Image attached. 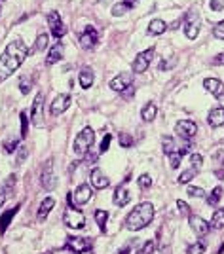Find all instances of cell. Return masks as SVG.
Listing matches in <instances>:
<instances>
[{"label": "cell", "mask_w": 224, "mask_h": 254, "mask_svg": "<svg viewBox=\"0 0 224 254\" xmlns=\"http://www.w3.org/2000/svg\"><path fill=\"white\" fill-rule=\"evenodd\" d=\"M28 53H30V51H28V48L23 44L21 38H15L14 42H10L6 46L4 53L0 55V84H2L4 80H8V78L25 63Z\"/></svg>", "instance_id": "1"}, {"label": "cell", "mask_w": 224, "mask_h": 254, "mask_svg": "<svg viewBox=\"0 0 224 254\" xmlns=\"http://www.w3.org/2000/svg\"><path fill=\"white\" fill-rule=\"evenodd\" d=\"M152 220H154V205L144 201V203H139L126 216V228L131 231H139V229L148 226Z\"/></svg>", "instance_id": "2"}, {"label": "cell", "mask_w": 224, "mask_h": 254, "mask_svg": "<svg viewBox=\"0 0 224 254\" xmlns=\"http://www.w3.org/2000/svg\"><path fill=\"white\" fill-rule=\"evenodd\" d=\"M93 141H95V133H93V129L91 127H85L82 129L78 135H76V139H74V144H72V150H74V154L76 155H84L91 146H93Z\"/></svg>", "instance_id": "3"}, {"label": "cell", "mask_w": 224, "mask_h": 254, "mask_svg": "<svg viewBox=\"0 0 224 254\" xmlns=\"http://www.w3.org/2000/svg\"><path fill=\"white\" fill-rule=\"evenodd\" d=\"M63 224L70 229H82L85 226V216L84 212L76 207H69L63 212Z\"/></svg>", "instance_id": "4"}, {"label": "cell", "mask_w": 224, "mask_h": 254, "mask_svg": "<svg viewBox=\"0 0 224 254\" xmlns=\"http://www.w3.org/2000/svg\"><path fill=\"white\" fill-rule=\"evenodd\" d=\"M93 196V190H91V186H87V184H80L74 192H70L67 199H69V207H80V205H85L89 199Z\"/></svg>", "instance_id": "5"}, {"label": "cell", "mask_w": 224, "mask_h": 254, "mask_svg": "<svg viewBox=\"0 0 224 254\" xmlns=\"http://www.w3.org/2000/svg\"><path fill=\"white\" fill-rule=\"evenodd\" d=\"M48 27H50V32H52V36L56 40H61L67 34V27H65L61 15L57 14V12H50L48 14Z\"/></svg>", "instance_id": "6"}, {"label": "cell", "mask_w": 224, "mask_h": 254, "mask_svg": "<svg viewBox=\"0 0 224 254\" xmlns=\"http://www.w3.org/2000/svg\"><path fill=\"white\" fill-rule=\"evenodd\" d=\"M175 131H177V135L181 137L182 141L190 142L196 137L197 126H196V122H192V120H181V122L175 124Z\"/></svg>", "instance_id": "7"}, {"label": "cell", "mask_w": 224, "mask_h": 254, "mask_svg": "<svg viewBox=\"0 0 224 254\" xmlns=\"http://www.w3.org/2000/svg\"><path fill=\"white\" fill-rule=\"evenodd\" d=\"M154 57V48H148L144 51H140L139 55L133 59V72L135 74H142V72L148 71V65Z\"/></svg>", "instance_id": "8"}, {"label": "cell", "mask_w": 224, "mask_h": 254, "mask_svg": "<svg viewBox=\"0 0 224 254\" xmlns=\"http://www.w3.org/2000/svg\"><path fill=\"white\" fill-rule=\"evenodd\" d=\"M91 247H93V241L87 237H67V245H65V249L74 254L91 251Z\"/></svg>", "instance_id": "9"}, {"label": "cell", "mask_w": 224, "mask_h": 254, "mask_svg": "<svg viewBox=\"0 0 224 254\" xmlns=\"http://www.w3.org/2000/svg\"><path fill=\"white\" fill-rule=\"evenodd\" d=\"M40 182H42L44 188H46V190H50V192H52V190L57 186L56 173H54V159H52V157L44 163L42 175H40Z\"/></svg>", "instance_id": "10"}, {"label": "cell", "mask_w": 224, "mask_h": 254, "mask_svg": "<svg viewBox=\"0 0 224 254\" xmlns=\"http://www.w3.org/2000/svg\"><path fill=\"white\" fill-rule=\"evenodd\" d=\"M133 76L131 72H120L118 76H114L111 80V89L112 91H118V93H124L129 87H133Z\"/></svg>", "instance_id": "11"}, {"label": "cell", "mask_w": 224, "mask_h": 254, "mask_svg": "<svg viewBox=\"0 0 224 254\" xmlns=\"http://www.w3.org/2000/svg\"><path fill=\"white\" fill-rule=\"evenodd\" d=\"M99 42V32L95 27H91V25H87L85 30L80 34V48H84V50H93Z\"/></svg>", "instance_id": "12"}, {"label": "cell", "mask_w": 224, "mask_h": 254, "mask_svg": "<svg viewBox=\"0 0 224 254\" xmlns=\"http://www.w3.org/2000/svg\"><path fill=\"white\" fill-rule=\"evenodd\" d=\"M42 118H44V95L42 93H36V97L32 101V108H30V120L36 127L42 126Z\"/></svg>", "instance_id": "13"}, {"label": "cell", "mask_w": 224, "mask_h": 254, "mask_svg": "<svg viewBox=\"0 0 224 254\" xmlns=\"http://www.w3.org/2000/svg\"><path fill=\"white\" fill-rule=\"evenodd\" d=\"M188 218H190V226H192V229H194V233H196V235L205 237V235L209 233L211 224L207 222V220H203L201 216H196V214H190Z\"/></svg>", "instance_id": "14"}, {"label": "cell", "mask_w": 224, "mask_h": 254, "mask_svg": "<svg viewBox=\"0 0 224 254\" xmlns=\"http://www.w3.org/2000/svg\"><path fill=\"white\" fill-rule=\"evenodd\" d=\"M70 95H67V93H61V95H57L56 99H54V102H52V106H50V112H52V116H59V114H63L67 108L70 106Z\"/></svg>", "instance_id": "15"}, {"label": "cell", "mask_w": 224, "mask_h": 254, "mask_svg": "<svg viewBox=\"0 0 224 254\" xmlns=\"http://www.w3.org/2000/svg\"><path fill=\"white\" fill-rule=\"evenodd\" d=\"M112 201H114V205H118V207H126L127 203L131 201V192L126 188V180H124V184H120V186L116 188Z\"/></svg>", "instance_id": "16"}, {"label": "cell", "mask_w": 224, "mask_h": 254, "mask_svg": "<svg viewBox=\"0 0 224 254\" xmlns=\"http://www.w3.org/2000/svg\"><path fill=\"white\" fill-rule=\"evenodd\" d=\"M89 180H91V186H93V188H97V190H105V188H109V186H111V180L107 178V175L99 169V167H95V169L91 171Z\"/></svg>", "instance_id": "17"}, {"label": "cell", "mask_w": 224, "mask_h": 254, "mask_svg": "<svg viewBox=\"0 0 224 254\" xmlns=\"http://www.w3.org/2000/svg\"><path fill=\"white\" fill-rule=\"evenodd\" d=\"M203 87L209 91L211 95H215L217 99H223L224 97V84L217 78H205L203 80Z\"/></svg>", "instance_id": "18"}, {"label": "cell", "mask_w": 224, "mask_h": 254, "mask_svg": "<svg viewBox=\"0 0 224 254\" xmlns=\"http://www.w3.org/2000/svg\"><path fill=\"white\" fill-rule=\"evenodd\" d=\"M63 51H65L63 44L61 42L54 44V46H52V50H50V53H48V57H46V65H48V67H52V65L59 63V61L63 59Z\"/></svg>", "instance_id": "19"}, {"label": "cell", "mask_w": 224, "mask_h": 254, "mask_svg": "<svg viewBox=\"0 0 224 254\" xmlns=\"http://www.w3.org/2000/svg\"><path fill=\"white\" fill-rule=\"evenodd\" d=\"M19 209H21V205H15L14 209H8L6 212H2V216H0V235L6 233V229L12 224V220H14V216L17 214Z\"/></svg>", "instance_id": "20"}, {"label": "cell", "mask_w": 224, "mask_h": 254, "mask_svg": "<svg viewBox=\"0 0 224 254\" xmlns=\"http://www.w3.org/2000/svg\"><path fill=\"white\" fill-rule=\"evenodd\" d=\"M207 122H209L211 127L224 126V106H215V108H211L209 116H207Z\"/></svg>", "instance_id": "21"}, {"label": "cell", "mask_w": 224, "mask_h": 254, "mask_svg": "<svg viewBox=\"0 0 224 254\" xmlns=\"http://www.w3.org/2000/svg\"><path fill=\"white\" fill-rule=\"evenodd\" d=\"M162 148H164V154H168V155L175 154V152H188V148H181L173 137H164Z\"/></svg>", "instance_id": "22"}, {"label": "cell", "mask_w": 224, "mask_h": 254, "mask_svg": "<svg viewBox=\"0 0 224 254\" xmlns=\"http://www.w3.org/2000/svg\"><path fill=\"white\" fill-rule=\"evenodd\" d=\"M194 15L190 14V19H188L186 25H184V34H186V38H190V40H194L197 34H199V21H197V19L194 21Z\"/></svg>", "instance_id": "23"}, {"label": "cell", "mask_w": 224, "mask_h": 254, "mask_svg": "<svg viewBox=\"0 0 224 254\" xmlns=\"http://www.w3.org/2000/svg\"><path fill=\"white\" fill-rule=\"evenodd\" d=\"M168 30V23L164 19H152L148 23V34L150 36H158V34H164Z\"/></svg>", "instance_id": "24"}, {"label": "cell", "mask_w": 224, "mask_h": 254, "mask_svg": "<svg viewBox=\"0 0 224 254\" xmlns=\"http://www.w3.org/2000/svg\"><path fill=\"white\" fill-rule=\"evenodd\" d=\"M56 207V199L54 198H46L40 203V209H38V220H46V216L52 212V209Z\"/></svg>", "instance_id": "25"}, {"label": "cell", "mask_w": 224, "mask_h": 254, "mask_svg": "<svg viewBox=\"0 0 224 254\" xmlns=\"http://www.w3.org/2000/svg\"><path fill=\"white\" fill-rule=\"evenodd\" d=\"M93 80H95L93 71H91L89 67H84V69L80 71V85H82L84 89H87V87H91V85H93Z\"/></svg>", "instance_id": "26"}, {"label": "cell", "mask_w": 224, "mask_h": 254, "mask_svg": "<svg viewBox=\"0 0 224 254\" xmlns=\"http://www.w3.org/2000/svg\"><path fill=\"white\" fill-rule=\"evenodd\" d=\"M156 114H158V108H156L154 102H148V104H144L142 106V110H140V118L144 120V122H152L156 118Z\"/></svg>", "instance_id": "27"}, {"label": "cell", "mask_w": 224, "mask_h": 254, "mask_svg": "<svg viewBox=\"0 0 224 254\" xmlns=\"http://www.w3.org/2000/svg\"><path fill=\"white\" fill-rule=\"evenodd\" d=\"M211 228H213V229H223L224 228V207L223 209H217V211L213 212Z\"/></svg>", "instance_id": "28"}, {"label": "cell", "mask_w": 224, "mask_h": 254, "mask_svg": "<svg viewBox=\"0 0 224 254\" xmlns=\"http://www.w3.org/2000/svg\"><path fill=\"white\" fill-rule=\"evenodd\" d=\"M221 198H223V188H221V186H217V188H213V192L207 196V203H209L211 207H217V205H219V201H221Z\"/></svg>", "instance_id": "29"}, {"label": "cell", "mask_w": 224, "mask_h": 254, "mask_svg": "<svg viewBox=\"0 0 224 254\" xmlns=\"http://www.w3.org/2000/svg\"><path fill=\"white\" fill-rule=\"evenodd\" d=\"M93 216H95V222L99 224V228H101L103 231H107V220H109V211H101V209H99V211H95V214H93Z\"/></svg>", "instance_id": "30"}, {"label": "cell", "mask_w": 224, "mask_h": 254, "mask_svg": "<svg viewBox=\"0 0 224 254\" xmlns=\"http://www.w3.org/2000/svg\"><path fill=\"white\" fill-rule=\"evenodd\" d=\"M196 175H197V169H194V167L182 171L181 175H179V184H188L194 177H196Z\"/></svg>", "instance_id": "31"}, {"label": "cell", "mask_w": 224, "mask_h": 254, "mask_svg": "<svg viewBox=\"0 0 224 254\" xmlns=\"http://www.w3.org/2000/svg\"><path fill=\"white\" fill-rule=\"evenodd\" d=\"M48 40H50V36H48L46 32H40V34L36 36V42H34V50H36V51H44V50L48 48Z\"/></svg>", "instance_id": "32"}, {"label": "cell", "mask_w": 224, "mask_h": 254, "mask_svg": "<svg viewBox=\"0 0 224 254\" xmlns=\"http://www.w3.org/2000/svg\"><path fill=\"white\" fill-rule=\"evenodd\" d=\"M131 10V4H127V2H120V4H116L114 8H112V15L114 17H120V15H124L126 12Z\"/></svg>", "instance_id": "33"}, {"label": "cell", "mask_w": 224, "mask_h": 254, "mask_svg": "<svg viewBox=\"0 0 224 254\" xmlns=\"http://www.w3.org/2000/svg\"><path fill=\"white\" fill-rule=\"evenodd\" d=\"M205 249H207L205 241H197V243H194V245L188 247V254H203L205 253Z\"/></svg>", "instance_id": "34"}, {"label": "cell", "mask_w": 224, "mask_h": 254, "mask_svg": "<svg viewBox=\"0 0 224 254\" xmlns=\"http://www.w3.org/2000/svg\"><path fill=\"white\" fill-rule=\"evenodd\" d=\"M30 87H32V76H23L21 78V82H19V91L23 93V95H27L28 91H30Z\"/></svg>", "instance_id": "35"}, {"label": "cell", "mask_w": 224, "mask_h": 254, "mask_svg": "<svg viewBox=\"0 0 224 254\" xmlns=\"http://www.w3.org/2000/svg\"><path fill=\"white\" fill-rule=\"evenodd\" d=\"M19 120H21V139H27V133H28L27 112H21V114H19Z\"/></svg>", "instance_id": "36"}, {"label": "cell", "mask_w": 224, "mask_h": 254, "mask_svg": "<svg viewBox=\"0 0 224 254\" xmlns=\"http://www.w3.org/2000/svg\"><path fill=\"white\" fill-rule=\"evenodd\" d=\"M182 155H184V152H175V154L169 155V165H171V169H177V167L181 165Z\"/></svg>", "instance_id": "37"}, {"label": "cell", "mask_w": 224, "mask_h": 254, "mask_svg": "<svg viewBox=\"0 0 224 254\" xmlns=\"http://www.w3.org/2000/svg\"><path fill=\"white\" fill-rule=\"evenodd\" d=\"M156 251V241L154 239H148L144 245H142V249L139 251V254H152Z\"/></svg>", "instance_id": "38"}, {"label": "cell", "mask_w": 224, "mask_h": 254, "mask_svg": "<svg viewBox=\"0 0 224 254\" xmlns=\"http://www.w3.org/2000/svg\"><path fill=\"white\" fill-rule=\"evenodd\" d=\"M118 141H120V146H122V148H129V146L133 144V137H131L129 133H122V135L118 137Z\"/></svg>", "instance_id": "39"}, {"label": "cell", "mask_w": 224, "mask_h": 254, "mask_svg": "<svg viewBox=\"0 0 224 254\" xmlns=\"http://www.w3.org/2000/svg\"><path fill=\"white\" fill-rule=\"evenodd\" d=\"M152 186V178H150V175H140L139 177V188L140 190H148Z\"/></svg>", "instance_id": "40"}, {"label": "cell", "mask_w": 224, "mask_h": 254, "mask_svg": "<svg viewBox=\"0 0 224 254\" xmlns=\"http://www.w3.org/2000/svg\"><path fill=\"white\" fill-rule=\"evenodd\" d=\"M17 139H10V141H6L4 142V152L6 154H12V152H15L17 150Z\"/></svg>", "instance_id": "41"}, {"label": "cell", "mask_w": 224, "mask_h": 254, "mask_svg": "<svg viewBox=\"0 0 224 254\" xmlns=\"http://www.w3.org/2000/svg\"><path fill=\"white\" fill-rule=\"evenodd\" d=\"M186 194H188L190 198H203V196H205V192H203L201 188H197V186H190V188L186 190Z\"/></svg>", "instance_id": "42"}, {"label": "cell", "mask_w": 224, "mask_h": 254, "mask_svg": "<svg viewBox=\"0 0 224 254\" xmlns=\"http://www.w3.org/2000/svg\"><path fill=\"white\" fill-rule=\"evenodd\" d=\"M213 36H215L217 40H224V21L217 23V27L213 28Z\"/></svg>", "instance_id": "43"}, {"label": "cell", "mask_w": 224, "mask_h": 254, "mask_svg": "<svg viewBox=\"0 0 224 254\" xmlns=\"http://www.w3.org/2000/svg\"><path fill=\"white\" fill-rule=\"evenodd\" d=\"M111 141H112V135H105V139L101 141V146H99V154H105V152H109Z\"/></svg>", "instance_id": "44"}, {"label": "cell", "mask_w": 224, "mask_h": 254, "mask_svg": "<svg viewBox=\"0 0 224 254\" xmlns=\"http://www.w3.org/2000/svg\"><path fill=\"white\" fill-rule=\"evenodd\" d=\"M27 155H28V152H27V146H21L19 148V152H17V165H23V161L27 159Z\"/></svg>", "instance_id": "45"}, {"label": "cell", "mask_w": 224, "mask_h": 254, "mask_svg": "<svg viewBox=\"0 0 224 254\" xmlns=\"http://www.w3.org/2000/svg\"><path fill=\"white\" fill-rule=\"evenodd\" d=\"M209 8L213 12H223L224 10V0H211Z\"/></svg>", "instance_id": "46"}, {"label": "cell", "mask_w": 224, "mask_h": 254, "mask_svg": "<svg viewBox=\"0 0 224 254\" xmlns=\"http://www.w3.org/2000/svg\"><path fill=\"white\" fill-rule=\"evenodd\" d=\"M201 161H203V157H201L199 154L190 155V163H192V167H194V169L199 171V167H201Z\"/></svg>", "instance_id": "47"}, {"label": "cell", "mask_w": 224, "mask_h": 254, "mask_svg": "<svg viewBox=\"0 0 224 254\" xmlns=\"http://www.w3.org/2000/svg\"><path fill=\"white\" fill-rule=\"evenodd\" d=\"M177 209H179V212H181V214H184V216H190V207H188V205H186L182 199H179V201H177Z\"/></svg>", "instance_id": "48"}, {"label": "cell", "mask_w": 224, "mask_h": 254, "mask_svg": "<svg viewBox=\"0 0 224 254\" xmlns=\"http://www.w3.org/2000/svg\"><path fill=\"white\" fill-rule=\"evenodd\" d=\"M84 155H85V163H95V161H97V157H99L97 152H91V148H89Z\"/></svg>", "instance_id": "49"}, {"label": "cell", "mask_w": 224, "mask_h": 254, "mask_svg": "<svg viewBox=\"0 0 224 254\" xmlns=\"http://www.w3.org/2000/svg\"><path fill=\"white\" fill-rule=\"evenodd\" d=\"M8 192H10V190H8L4 184H0V207L6 203V199H8Z\"/></svg>", "instance_id": "50"}, {"label": "cell", "mask_w": 224, "mask_h": 254, "mask_svg": "<svg viewBox=\"0 0 224 254\" xmlns=\"http://www.w3.org/2000/svg\"><path fill=\"white\" fill-rule=\"evenodd\" d=\"M177 63V59H169V61H162L160 63V71H168L169 67H173Z\"/></svg>", "instance_id": "51"}, {"label": "cell", "mask_w": 224, "mask_h": 254, "mask_svg": "<svg viewBox=\"0 0 224 254\" xmlns=\"http://www.w3.org/2000/svg\"><path fill=\"white\" fill-rule=\"evenodd\" d=\"M213 65H224V53H219L217 57H213Z\"/></svg>", "instance_id": "52"}, {"label": "cell", "mask_w": 224, "mask_h": 254, "mask_svg": "<svg viewBox=\"0 0 224 254\" xmlns=\"http://www.w3.org/2000/svg\"><path fill=\"white\" fill-rule=\"evenodd\" d=\"M215 177L223 180V178H224V165H223V167H219V169H215Z\"/></svg>", "instance_id": "53"}, {"label": "cell", "mask_w": 224, "mask_h": 254, "mask_svg": "<svg viewBox=\"0 0 224 254\" xmlns=\"http://www.w3.org/2000/svg\"><path fill=\"white\" fill-rule=\"evenodd\" d=\"M129 253H131V247H129V245H126V247H124V249H122V251H120L118 254H129Z\"/></svg>", "instance_id": "54"}, {"label": "cell", "mask_w": 224, "mask_h": 254, "mask_svg": "<svg viewBox=\"0 0 224 254\" xmlns=\"http://www.w3.org/2000/svg\"><path fill=\"white\" fill-rule=\"evenodd\" d=\"M182 25V19H179V21H175L173 25H171V28H179Z\"/></svg>", "instance_id": "55"}, {"label": "cell", "mask_w": 224, "mask_h": 254, "mask_svg": "<svg viewBox=\"0 0 224 254\" xmlns=\"http://www.w3.org/2000/svg\"><path fill=\"white\" fill-rule=\"evenodd\" d=\"M127 4H131V6H133V4H135V2H137V0H126Z\"/></svg>", "instance_id": "56"}, {"label": "cell", "mask_w": 224, "mask_h": 254, "mask_svg": "<svg viewBox=\"0 0 224 254\" xmlns=\"http://www.w3.org/2000/svg\"><path fill=\"white\" fill-rule=\"evenodd\" d=\"M80 254H95L93 251H85V253H80Z\"/></svg>", "instance_id": "57"}, {"label": "cell", "mask_w": 224, "mask_h": 254, "mask_svg": "<svg viewBox=\"0 0 224 254\" xmlns=\"http://www.w3.org/2000/svg\"><path fill=\"white\" fill-rule=\"evenodd\" d=\"M99 2H101V4H107V2H111V0H99Z\"/></svg>", "instance_id": "58"}, {"label": "cell", "mask_w": 224, "mask_h": 254, "mask_svg": "<svg viewBox=\"0 0 224 254\" xmlns=\"http://www.w3.org/2000/svg\"><path fill=\"white\" fill-rule=\"evenodd\" d=\"M2 2H6V0H0V4H2Z\"/></svg>", "instance_id": "59"}]
</instances>
